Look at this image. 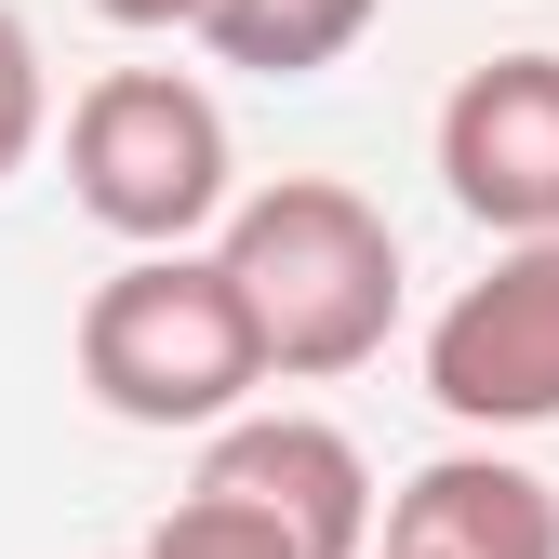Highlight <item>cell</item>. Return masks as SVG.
<instances>
[{"instance_id": "cell-9", "label": "cell", "mask_w": 559, "mask_h": 559, "mask_svg": "<svg viewBox=\"0 0 559 559\" xmlns=\"http://www.w3.org/2000/svg\"><path fill=\"white\" fill-rule=\"evenodd\" d=\"M133 559H307V546L280 533L266 507H240V493H200V479H187V493L147 520V546H133Z\"/></svg>"}, {"instance_id": "cell-8", "label": "cell", "mask_w": 559, "mask_h": 559, "mask_svg": "<svg viewBox=\"0 0 559 559\" xmlns=\"http://www.w3.org/2000/svg\"><path fill=\"white\" fill-rule=\"evenodd\" d=\"M373 14L386 0H214L200 40H214V67H253V81H320V67L360 53Z\"/></svg>"}, {"instance_id": "cell-10", "label": "cell", "mask_w": 559, "mask_h": 559, "mask_svg": "<svg viewBox=\"0 0 559 559\" xmlns=\"http://www.w3.org/2000/svg\"><path fill=\"white\" fill-rule=\"evenodd\" d=\"M40 120H53V94H40V40H27V14H14V0H0V187L27 174Z\"/></svg>"}, {"instance_id": "cell-3", "label": "cell", "mask_w": 559, "mask_h": 559, "mask_svg": "<svg viewBox=\"0 0 559 559\" xmlns=\"http://www.w3.org/2000/svg\"><path fill=\"white\" fill-rule=\"evenodd\" d=\"M240 147H227V107L187 81V67H107V81L67 107V187H81V214L133 253L160 240H200L227 227V187Z\"/></svg>"}, {"instance_id": "cell-5", "label": "cell", "mask_w": 559, "mask_h": 559, "mask_svg": "<svg viewBox=\"0 0 559 559\" xmlns=\"http://www.w3.org/2000/svg\"><path fill=\"white\" fill-rule=\"evenodd\" d=\"M440 187L493 240H559V53H479L440 94Z\"/></svg>"}, {"instance_id": "cell-1", "label": "cell", "mask_w": 559, "mask_h": 559, "mask_svg": "<svg viewBox=\"0 0 559 559\" xmlns=\"http://www.w3.org/2000/svg\"><path fill=\"white\" fill-rule=\"evenodd\" d=\"M214 253L240 280L280 386H333V373H360L373 346L400 333V227L346 174H280V187L227 200V240Z\"/></svg>"}, {"instance_id": "cell-6", "label": "cell", "mask_w": 559, "mask_h": 559, "mask_svg": "<svg viewBox=\"0 0 559 559\" xmlns=\"http://www.w3.org/2000/svg\"><path fill=\"white\" fill-rule=\"evenodd\" d=\"M200 493L266 507L307 559H360L373 546V466H360L346 427H320V413H227V427L200 440Z\"/></svg>"}, {"instance_id": "cell-2", "label": "cell", "mask_w": 559, "mask_h": 559, "mask_svg": "<svg viewBox=\"0 0 559 559\" xmlns=\"http://www.w3.org/2000/svg\"><path fill=\"white\" fill-rule=\"evenodd\" d=\"M81 386H94V413L160 427V440H174V427L214 440L227 413H253V386H266V333H253V307H240L227 253L160 240V253L107 266L94 307H81Z\"/></svg>"}, {"instance_id": "cell-4", "label": "cell", "mask_w": 559, "mask_h": 559, "mask_svg": "<svg viewBox=\"0 0 559 559\" xmlns=\"http://www.w3.org/2000/svg\"><path fill=\"white\" fill-rule=\"evenodd\" d=\"M427 400L453 427H559V240H507L427 320Z\"/></svg>"}, {"instance_id": "cell-7", "label": "cell", "mask_w": 559, "mask_h": 559, "mask_svg": "<svg viewBox=\"0 0 559 559\" xmlns=\"http://www.w3.org/2000/svg\"><path fill=\"white\" fill-rule=\"evenodd\" d=\"M386 559H559V493L507 453H440L386 493Z\"/></svg>"}, {"instance_id": "cell-11", "label": "cell", "mask_w": 559, "mask_h": 559, "mask_svg": "<svg viewBox=\"0 0 559 559\" xmlns=\"http://www.w3.org/2000/svg\"><path fill=\"white\" fill-rule=\"evenodd\" d=\"M94 14H107V27H200L214 0H94Z\"/></svg>"}]
</instances>
